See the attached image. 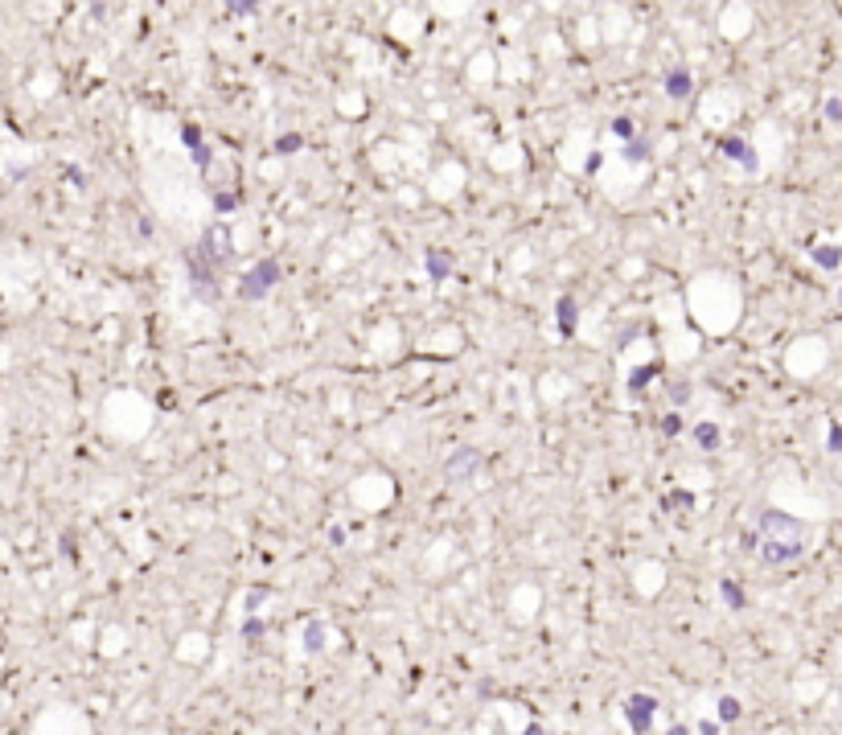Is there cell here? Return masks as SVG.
<instances>
[{
	"instance_id": "cell-17",
	"label": "cell",
	"mask_w": 842,
	"mask_h": 735,
	"mask_svg": "<svg viewBox=\"0 0 842 735\" xmlns=\"http://www.w3.org/2000/svg\"><path fill=\"white\" fill-rule=\"evenodd\" d=\"M740 715H744V707H740V698H731V694H723V698H719V719H723V723H736V719H740Z\"/></svg>"
},
{
	"instance_id": "cell-4",
	"label": "cell",
	"mask_w": 842,
	"mask_h": 735,
	"mask_svg": "<svg viewBox=\"0 0 842 735\" xmlns=\"http://www.w3.org/2000/svg\"><path fill=\"white\" fill-rule=\"evenodd\" d=\"M185 276H189V288L202 304H218V272H210L193 251H185Z\"/></svg>"
},
{
	"instance_id": "cell-26",
	"label": "cell",
	"mask_w": 842,
	"mask_h": 735,
	"mask_svg": "<svg viewBox=\"0 0 842 735\" xmlns=\"http://www.w3.org/2000/svg\"><path fill=\"white\" fill-rule=\"evenodd\" d=\"M826 448H830V452H842V427L839 423H830V431H826Z\"/></svg>"
},
{
	"instance_id": "cell-33",
	"label": "cell",
	"mask_w": 842,
	"mask_h": 735,
	"mask_svg": "<svg viewBox=\"0 0 842 735\" xmlns=\"http://www.w3.org/2000/svg\"><path fill=\"white\" fill-rule=\"evenodd\" d=\"M497 735H505V732H497Z\"/></svg>"
},
{
	"instance_id": "cell-21",
	"label": "cell",
	"mask_w": 842,
	"mask_h": 735,
	"mask_svg": "<svg viewBox=\"0 0 842 735\" xmlns=\"http://www.w3.org/2000/svg\"><path fill=\"white\" fill-rule=\"evenodd\" d=\"M243 637H247V641H259V637H264V620H259V616H247V620H243Z\"/></svg>"
},
{
	"instance_id": "cell-29",
	"label": "cell",
	"mask_w": 842,
	"mask_h": 735,
	"mask_svg": "<svg viewBox=\"0 0 842 735\" xmlns=\"http://www.w3.org/2000/svg\"><path fill=\"white\" fill-rule=\"evenodd\" d=\"M670 506H682V509H690V506H695V497H690L686 489H678V493H670Z\"/></svg>"
},
{
	"instance_id": "cell-5",
	"label": "cell",
	"mask_w": 842,
	"mask_h": 735,
	"mask_svg": "<svg viewBox=\"0 0 842 735\" xmlns=\"http://www.w3.org/2000/svg\"><path fill=\"white\" fill-rule=\"evenodd\" d=\"M756 551L768 567H785V563H798L801 554L809 551V538H764Z\"/></svg>"
},
{
	"instance_id": "cell-16",
	"label": "cell",
	"mask_w": 842,
	"mask_h": 735,
	"mask_svg": "<svg viewBox=\"0 0 842 735\" xmlns=\"http://www.w3.org/2000/svg\"><path fill=\"white\" fill-rule=\"evenodd\" d=\"M719 596H723V604L727 608H736V612H744V592L731 584V579H719Z\"/></svg>"
},
{
	"instance_id": "cell-7",
	"label": "cell",
	"mask_w": 842,
	"mask_h": 735,
	"mask_svg": "<svg viewBox=\"0 0 842 735\" xmlns=\"http://www.w3.org/2000/svg\"><path fill=\"white\" fill-rule=\"evenodd\" d=\"M444 472H448V481H469V477H477L481 472V452L477 448H456L448 464H444Z\"/></svg>"
},
{
	"instance_id": "cell-6",
	"label": "cell",
	"mask_w": 842,
	"mask_h": 735,
	"mask_svg": "<svg viewBox=\"0 0 842 735\" xmlns=\"http://www.w3.org/2000/svg\"><path fill=\"white\" fill-rule=\"evenodd\" d=\"M654 715H658V698H654V694H629V702H624L629 732L645 735L649 727H654Z\"/></svg>"
},
{
	"instance_id": "cell-19",
	"label": "cell",
	"mask_w": 842,
	"mask_h": 735,
	"mask_svg": "<svg viewBox=\"0 0 842 735\" xmlns=\"http://www.w3.org/2000/svg\"><path fill=\"white\" fill-rule=\"evenodd\" d=\"M658 370H662L658 362H654V366H641V370H633V378H629V390L637 395V390H641V386H645V382H649V378H654Z\"/></svg>"
},
{
	"instance_id": "cell-24",
	"label": "cell",
	"mask_w": 842,
	"mask_h": 735,
	"mask_svg": "<svg viewBox=\"0 0 842 735\" xmlns=\"http://www.w3.org/2000/svg\"><path fill=\"white\" fill-rule=\"evenodd\" d=\"M613 136L629 144V140H633V119H613Z\"/></svg>"
},
{
	"instance_id": "cell-2",
	"label": "cell",
	"mask_w": 842,
	"mask_h": 735,
	"mask_svg": "<svg viewBox=\"0 0 842 735\" xmlns=\"http://www.w3.org/2000/svg\"><path fill=\"white\" fill-rule=\"evenodd\" d=\"M764 538H809V526L793 518V513H781V509H760V530Z\"/></svg>"
},
{
	"instance_id": "cell-30",
	"label": "cell",
	"mask_w": 842,
	"mask_h": 735,
	"mask_svg": "<svg viewBox=\"0 0 842 735\" xmlns=\"http://www.w3.org/2000/svg\"><path fill=\"white\" fill-rule=\"evenodd\" d=\"M226 13H230V17H251V13H255V4H230Z\"/></svg>"
},
{
	"instance_id": "cell-31",
	"label": "cell",
	"mask_w": 842,
	"mask_h": 735,
	"mask_svg": "<svg viewBox=\"0 0 842 735\" xmlns=\"http://www.w3.org/2000/svg\"><path fill=\"white\" fill-rule=\"evenodd\" d=\"M699 735H719V723H711V719H703V723H699Z\"/></svg>"
},
{
	"instance_id": "cell-11",
	"label": "cell",
	"mask_w": 842,
	"mask_h": 735,
	"mask_svg": "<svg viewBox=\"0 0 842 735\" xmlns=\"http://www.w3.org/2000/svg\"><path fill=\"white\" fill-rule=\"evenodd\" d=\"M559 333L563 337L576 333V296H559Z\"/></svg>"
},
{
	"instance_id": "cell-12",
	"label": "cell",
	"mask_w": 842,
	"mask_h": 735,
	"mask_svg": "<svg viewBox=\"0 0 842 735\" xmlns=\"http://www.w3.org/2000/svg\"><path fill=\"white\" fill-rule=\"evenodd\" d=\"M809 259H813V263H818V267H826V272H834V267H839V259H842V255H839V247H830V242H822V247H813V251H809Z\"/></svg>"
},
{
	"instance_id": "cell-9",
	"label": "cell",
	"mask_w": 842,
	"mask_h": 735,
	"mask_svg": "<svg viewBox=\"0 0 842 735\" xmlns=\"http://www.w3.org/2000/svg\"><path fill=\"white\" fill-rule=\"evenodd\" d=\"M181 144L193 152V165L206 173V169H210V148H206V140H202V128H197V124H185V128H181Z\"/></svg>"
},
{
	"instance_id": "cell-20",
	"label": "cell",
	"mask_w": 842,
	"mask_h": 735,
	"mask_svg": "<svg viewBox=\"0 0 842 735\" xmlns=\"http://www.w3.org/2000/svg\"><path fill=\"white\" fill-rule=\"evenodd\" d=\"M665 390H670V399H674V403H678V407H682V403H686V399H690V382H682V378H678V382H670V386H665Z\"/></svg>"
},
{
	"instance_id": "cell-15",
	"label": "cell",
	"mask_w": 842,
	"mask_h": 735,
	"mask_svg": "<svg viewBox=\"0 0 842 735\" xmlns=\"http://www.w3.org/2000/svg\"><path fill=\"white\" fill-rule=\"evenodd\" d=\"M428 276L432 279H448L452 276V259L440 255V251H432V255H428Z\"/></svg>"
},
{
	"instance_id": "cell-18",
	"label": "cell",
	"mask_w": 842,
	"mask_h": 735,
	"mask_svg": "<svg viewBox=\"0 0 842 735\" xmlns=\"http://www.w3.org/2000/svg\"><path fill=\"white\" fill-rule=\"evenodd\" d=\"M624 160H633V165L649 160V140H629L624 144Z\"/></svg>"
},
{
	"instance_id": "cell-23",
	"label": "cell",
	"mask_w": 842,
	"mask_h": 735,
	"mask_svg": "<svg viewBox=\"0 0 842 735\" xmlns=\"http://www.w3.org/2000/svg\"><path fill=\"white\" fill-rule=\"evenodd\" d=\"M305 144V136H296V132H288V136H280L275 140V152H296Z\"/></svg>"
},
{
	"instance_id": "cell-22",
	"label": "cell",
	"mask_w": 842,
	"mask_h": 735,
	"mask_svg": "<svg viewBox=\"0 0 842 735\" xmlns=\"http://www.w3.org/2000/svg\"><path fill=\"white\" fill-rule=\"evenodd\" d=\"M238 201H243L238 193H218V197H214V210H218V214H230V210H234Z\"/></svg>"
},
{
	"instance_id": "cell-28",
	"label": "cell",
	"mask_w": 842,
	"mask_h": 735,
	"mask_svg": "<svg viewBox=\"0 0 842 735\" xmlns=\"http://www.w3.org/2000/svg\"><path fill=\"white\" fill-rule=\"evenodd\" d=\"M756 547H760V534H756V530H744V534H740V551H756Z\"/></svg>"
},
{
	"instance_id": "cell-1",
	"label": "cell",
	"mask_w": 842,
	"mask_h": 735,
	"mask_svg": "<svg viewBox=\"0 0 842 735\" xmlns=\"http://www.w3.org/2000/svg\"><path fill=\"white\" fill-rule=\"evenodd\" d=\"M193 255L210 267V272H222L230 259H234V251H230V234H226V226H206V234H202V242L193 247Z\"/></svg>"
},
{
	"instance_id": "cell-14",
	"label": "cell",
	"mask_w": 842,
	"mask_h": 735,
	"mask_svg": "<svg viewBox=\"0 0 842 735\" xmlns=\"http://www.w3.org/2000/svg\"><path fill=\"white\" fill-rule=\"evenodd\" d=\"M305 649H309V653H321V649H325V625H321V620H309V625H305Z\"/></svg>"
},
{
	"instance_id": "cell-13",
	"label": "cell",
	"mask_w": 842,
	"mask_h": 735,
	"mask_svg": "<svg viewBox=\"0 0 842 735\" xmlns=\"http://www.w3.org/2000/svg\"><path fill=\"white\" fill-rule=\"evenodd\" d=\"M695 444H699L703 452H715V448H719V427H715V423H699V427H695Z\"/></svg>"
},
{
	"instance_id": "cell-3",
	"label": "cell",
	"mask_w": 842,
	"mask_h": 735,
	"mask_svg": "<svg viewBox=\"0 0 842 735\" xmlns=\"http://www.w3.org/2000/svg\"><path fill=\"white\" fill-rule=\"evenodd\" d=\"M275 283H280V263H275V259H259V263L243 276L238 296H243V300H264Z\"/></svg>"
},
{
	"instance_id": "cell-27",
	"label": "cell",
	"mask_w": 842,
	"mask_h": 735,
	"mask_svg": "<svg viewBox=\"0 0 842 735\" xmlns=\"http://www.w3.org/2000/svg\"><path fill=\"white\" fill-rule=\"evenodd\" d=\"M826 119H830V124H842V103L834 99V94L826 99Z\"/></svg>"
},
{
	"instance_id": "cell-32",
	"label": "cell",
	"mask_w": 842,
	"mask_h": 735,
	"mask_svg": "<svg viewBox=\"0 0 842 735\" xmlns=\"http://www.w3.org/2000/svg\"><path fill=\"white\" fill-rule=\"evenodd\" d=\"M670 735H690V727H682V723H678V727H670Z\"/></svg>"
},
{
	"instance_id": "cell-25",
	"label": "cell",
	"mask_w": 842,
	"mask_h": 735,
	"mask_svg": "<svg viewBox=\"0 0 842 735\" xmlns=\"http://www.w3.org/2000/svg\"><path fill=\"white\" fill-rule=\"evenodd\" d=\"M678 431H682V415H678V411L665 415V419H662V436H678Z\"/></svg>"
},
{
	"instance_id": "cell-8",
	"label": "cell",
	"mask_w": 842,
	"mask_h": 735,
	"mask_svg": "<svg viewBox=\"0 0 842 735\" xmlns=\"http://www.w3.org/2000/svg\"><path fill=\"white\" fill-rule=\"evenodd\" d=\"M719 152H723L727 160L744 165L748 173H756V165H760V160H756V148L748 144V140H740V136H723V140H719Z\"/></svg>"
},
{
	"instance_id": "cell-10",
	"label": "cell",
	"mask_w": 842,
	"mask_h": 735,
	"mask_svg": "<svg viewBox=\"0 0 842 735\" xmlns=\"http://www.w3.org/2000/svg\"><path fill=\"white\" fill-rule=\"evenodd\" d=\"M690 91H695L690 70H686V66H674V70L665 74V94H670V99H690Z\"/></svg>"
}]
</instances>
